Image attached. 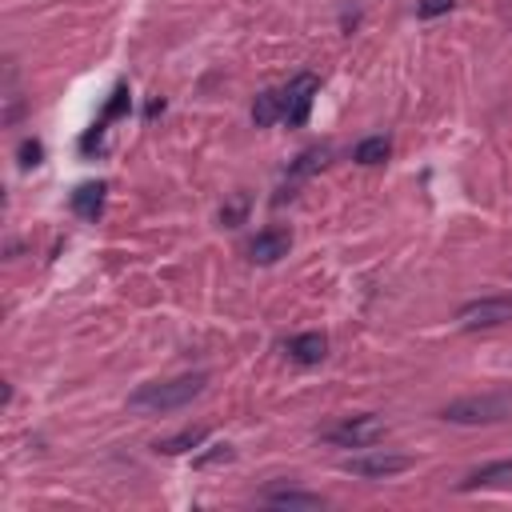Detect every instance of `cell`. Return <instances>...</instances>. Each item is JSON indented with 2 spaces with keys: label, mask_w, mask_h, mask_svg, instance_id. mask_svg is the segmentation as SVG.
Wrapping results in <instances>:
<instances>
[{
  "label": "cell",
  "mask_w": 512,
  "mask_h": 512,
  "mask_svg": "<svg viewBox=\"0 0 512 512\" xmlns=\"http://www.w3.org/2000/svg\"><path fill=\"white\" fill-rule=\"evenodd\" d=\"M260 500L272 508H324V497H317V492H301V489H269Z\"/></svg>",
  "instance_id": "8fae6325"
},
{
  "label": "cell",
  "mask_w": 512,
  "mask_h": 512,
  "mask_svg": "<svg viewBox=\"0 0 512 512\" xmlns=\"http://www.w3.org/2000/svg\"><path fill=\"white\" fill-rule=\"evenodd\" d=\"M244 217H249V196L236 192L233 201L220 209V225H225V228H236V225H244Z\"/></svg>",
  "instance_id": "2e32d148"
},
{
  "label": "cell",
  "mask_w": 512,
  "mask_h": 512,
  "mask_svg": "<svg viewBox=\"0 0 512 512\" xmlns=\"http://www.w3.org/2000/svg\"><path fill=\"white\" fill-rule=\"evenodd\" d=\"M508 484H512V460H497V465L473 468L457 489L460 492H476V489H508Z\"/></svg>",
  "instance_id": "ba28073f"
},
{
  "label": "cell",
  "mask_w": 512,
  "mask_h": 512,
  "mask_svg": "<svg viewBox=\"0 0 512 512\" xmlns=\"http://www.w3.org/2000/svg\"><path fill=\"white\" fill-rule=\"evenodd\" d=\"M288 249H293V233H288V228H280V225H272V228H264V233L252 236L249 260L252 264H277L280 256H288Z\"/></svg>",
  "instance_id": "52a82bcc"
},
{
  "label": "cell",
  "mask_w": 512,
  "mask_h": 512,
  "mask_svg": "<svg viewBox=\"0 0 512 512\" xmlns=\"http://www.w3.org/2000/svg\"><path fill=\"white\" fill-rule=\"evenodd\" d=\"M40 160H45V144H40V141H24L21 144V165L24 168H37Z\"/></svg>",
  "instance_id": "ffe728a7"
},
{
  "label": "cell",
  "mask_w": 512,
  "mask_h": 512,
  "mask_svg": "<svg viewBox=\"0 0 512 512\" xmlns=\"http://www.w3.org/2000/svg\"><path fill=\"white\" fill-rule=\"evenodd\" d=\"M128 113V89H124V84H116V89H113V100H108V105H105V113H100V121H116V116H124Z\"/></svg>",
  "instance_id": "e0dca14e"
},
{
  "label": "cell",
  "mask_w": 512,
  "mask_h": 512,
  "mask_svg": "<svg viewBox=\"0 0 512 512\" xmlns=\"http://www.w3.org/2000/svg\"><path fill=\"white\" fill-rule=\"evenodd\" d=\"M348 476H361V481H388L397 473H408L413 460L400 457V452H356V457H345L340 460Z\"/></svg>",
  "instance_id": "5b68a950"
},
{
  "label": "cell",
  "mask_w": 512,
  "mask_h": 512,
  "mask_svg": "<svg viewBox=\"0 0 512 512\" xmlns=\"http://www.w3.org/2000/svg\"><path fill=\"white\" fill-rule=\"evenodd\" d=\"M384 432H388V424H384L380 416L364 413V416H348V421L324 429L320 440H329V445H337V448H372L377 440H384Z\"/></svg>",
  "instance_id": "3957f363"
},
{
  "label": "cell",
  "mask_w": 512,
  "mask_h": 512,
  "mask_svg": "<svg viewBox=\"0 0 512 512\" xmlns=\"http://www.w3.org/2000/svg\"><path fill=\"white\" fill-rule=\"evenodd\" d=\"M209 388L204 372H189V377H173V380H152L128 397V408L141 416H160V413H176V408L192 405L201 392Z\"/></svg>",
  "instance_id": "6da1fadb"
},
{
  "label": "cell",
  "mask_w": 512,
  "mask_h": 512,
  "mask_svg": "<svg viewBox=\"0 0 512 512\" xmlns=\"http://www.w3.org/2000/svg\"><path fill=\"white\" fill-rule=\"evenodd\" d=\"M388 152H392L388 136H369V141L356 144L353 160H356V165H384V160H388Z\"/></svg>",
  "instance_id": "4fadbf2b"
},
{
  "label": "cell",
  "mask_w": 512,
  "mask_h": 512,
  "mask_svg": "<svg viewBox=\"0 0 512 512\" xmlns=\"http://www.w3.org/2000/svg\"><path fill=\"white\" fill-rule=\"evenodd\" d=\"M452 4H457V0H421V4H416V16H424V21H432V16H445V13H452Z\"/></svg>",
  "instance_id": "d6986e66"
},
{
  "label": "cell",
  "mask_w": 512,
  "mask_h": 512,
  "mask_svg": "<svg viewBox=\"0 0 512 512\" xmlns=\"http://www.w3.org/2000/svg\"><path fill=\"white\" fill-rule=\"evenodd\" d=\"M317 92H320V84H317V76L312 73L293 76V81L280 89V121H285L288 128H301L304 121H309Z\"/></svg>",
  "instance_id": "277c9868"
},
{
  "label": "cell",
  "mask_w": 512,
  "mask_h": 512,
  "mask_svg": "<svg viewBox=\"0 0 512 512\" xmlns=\"http://www.w3.org/2000/svg\"><path fill=\"white\" fill-rule=\"evenodd\" d=\"M445 421L452 424H500L512 416V397H500V392H484V397H460L445 408Z\"/></svg>",
  "instance_id": "7a4b0ae2"
},
{
  "label": "cell",
  "mask_w": 512,
  "mask_h": 512,
  "mask_svg": "<svg viewBox=\"0 0 512 512\" xmlns=\"http://www.w3.org/2000/svg\"><path fill=\"white\" fill-rule=\"evenodd\" d=\"M324 353H329V340H324V332H301V337L288 340V361L304 364V369L320 364Z\"/></svg>",
  "instance_id": "9c48e42d"
},
{
  "label": "cell",
  "mask_w": 512,
  "mask_h": 512,
  "mask_svg": "<svg viewBox=\"0 0 512 512\" xmlns=\"http://www.w3.org/2000/svg\"><path fill=\"white\" fill-rule=\"evenodd\" d=\"M160 113H165V97L149 100V108H144V116H149V121H152V116H160Z\"/></svg>",
  "instance_id": "7402d4cb"
},
{
  "label": "cell",
  "mask_w": 512,
  "mask_h": 512,
  "mask_svg": "<svg viewBox=\"0 0 512 512\" xmlns=\"http://www.w3.org/2000/svg\"><path fill=\"white\" fill-rule=\"evenodd\" d=\"M460 329L476 332V329H500V324L512 320V296H481V301L460 304L457 312Z\"/></svg>",
  "instance_id": "8992f818"
},
{
  "label": "cell",
  "mask_w": 512,
  "mask_h": 512,
  "mask_svg": "<svg viewBox=\"0 0 512 512\" xmlns=\"http://www.w3.org/2000/svg\"><path fill=\"white\" fill-rule=\"evenodd\" d=\"M225 460H233V445H212L209 452L192 457V465L196 468H212V465H225Z\"/></svg>",
  "instance_id": "ac0fdd59"
},
{
  "label": "cell",
  "mask_w": 512,
  "mask_h": 512,
  "mask_svg": "<svg viewBox=\"0 0 512 512\" xmlns=\"http://www.w3.org/2000/svg\"><path fill=\"white\" fill-rule=\"evenodd\" d=\"M329 165V149H304L301 157L288 165V176L293 181H301V176H312V173H320V168Z\"/></svg>",
  "instance_id": "5bb4252c"
},
{
  "label": "cell",
  "mask_w": 512,
  "mask_h": 512,
  "mask_svg": "<svg viewBox=\"0 0 512 512\" xmlns=\"http://www.w3.org/2000/svg\"><path fill=\"white\" fill-rule=\"evenodd\" d=\"M105 192H108V189H105L100 181H84L81 189L73 192V212H76L81 220H97L100 212H105Z\"/></svg>",
  "instance_id": "30bf717a"
},
{
  "label": "cell",
  "mask_w": 512,
  "mask_h": 512,
  "mask_svg": "<svg viewBox=\"0 0 512 512\" xmlns=\"http://www.w3.org/2000/svg\"><path fill=\"white\" fill-rule=\"evenodd\" d=\"M204 440H209V429H184V432H176V437H165V440H157V452H165V457H181V452H192V448H201Z\"/></svg>",
  "instance_id": "7c38bea8"
},
{
  "label": "cell",
  "mask_w": 512,
  "mask_h": 512,
  "mask_svg": "<svg viewBox=\"0 0 512 512\" xmlns=\"http://www.w3.org/2000/svg\"><path fill=\"white\" fill-rule=\"evenodd\" d=\"M100 141H105V121H100L97 128H89V132H84L81 149H84V152H92V149H100Z\"/></svg>",
  "instance_id": "44dd1931"
},
{
  "label": "cell",
  "mask_w": 512,
  "mask_h": 512,
  "mask_svg": "<svg viewBox=\"0 0 512 512\" xmlns=\"http://www.w3.org/2000/svg\"><path fill=\"white\" fill-rule=\"evenodd\" d=\"M252 121H256V128H269V124L280 121V92L277 89H269V92H260V97H256Z\"/></svg>",
  "instance_id": "9a60e30c"
}]
</instances>
